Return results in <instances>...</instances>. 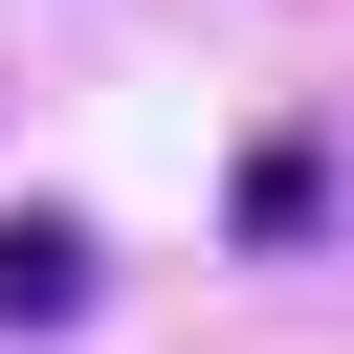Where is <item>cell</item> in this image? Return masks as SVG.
<instances>
[{
	"mask_svg": "<svg viewBox=\"0 0 354 354\" xmlns=\"http://www.w3.org/2000/svg\"><path fill=\"white\" fill-rule=\"evenodd\" d=\"M88 288H111V243L66 199H0V332H88Z\"/></svg>",
	"mask_w": 354,
	"mask_h": 354,
	"instance_id": "obj_1",
	"label": "cell"
}]
</instances>
